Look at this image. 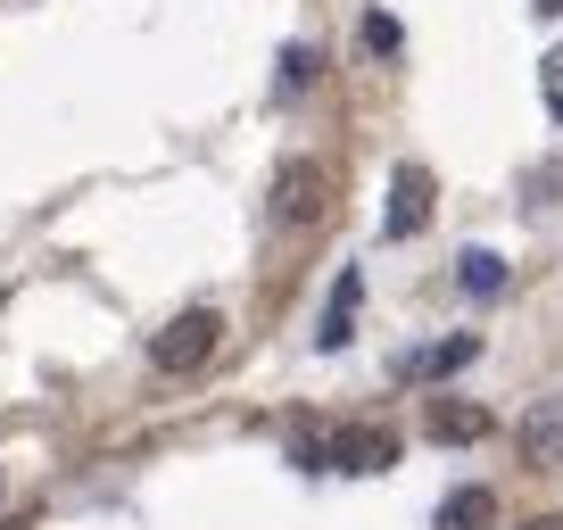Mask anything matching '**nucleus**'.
<instances>
[{"instance_id": "obj_1", "label": "nucleus", "mask_w": 563, "mask_h": 530, "mask_svg": "<svg viewBox=\"0 0 563 530\" xmlns=\"http://www.w3.org/2000/svg\"><path fill=\"white\" fill-rule=\"evenodd\" d=\"M265 208H274L282 232H316L332 216V166L323 158H282L274 183H265Z\"/></svg>"}, {"instance_id": "obj_12", "label": "nucleus", "mask_w": 563, "mask_h": 530, "mask_svg": "<svg viewBox=\"0 0 563 530\" xmlns=\"http://www.w3.org/2000/svg\"><path fill=\"white\" fill-rule=\"evenodd\" d=\"M316 67H323V58L307 51V42H290V51H282V100H299V91L316 84Z\"/></svg>"}, {"instance_id": "obj_15", "label": "nucleus", "mask_w": 563, "mask_h": 530, "mask_svg": "<svg viewBox=\"0 0 563 530\" xmlns=\"http://www.w3.org/2000/svg\"><path fill=\"white\" fill-rule=\"evenodd\" d=\"M0 530H25V522H0Z\"/></svg>"}, {"instance_id": "obj_10", "label": "nucleus", "mask_w": 563, "mask_h": 530, "mask_svg": "<svg viewBox=\"0 0 563 530\" xmlns=\"http://www.w3.org/2000/svg\"><path fill=\"white\" fill-rule=\"evenodd\" d=\"M456 290L464 299H497V290H506V257H497V249H464L456 257Z\"/></svg>"}, {"instance_id": "obj_9", "label": "nucleus", "mask_w": 563, "mask_h": 530, "mask_svg": "<svg viewBox=\"0 0 563 530\" xmlns=\"http://www.w3.org/2000/svg\"><path fill=\"white\" fill-rule=\"evenodd\" d=\"M431 530H497V489H481V481L448 489L440 514H431Z\"/></svg>"}, {"instance_id": "obj_7", "label": "nucleus", "mask_w": 563, "mask_h": 530, "mask_svg": "<svg viewBox=\"0 0 563 530\" xmlns=\"http://www.w3.org/2000/svg\"><path fill=\"white\" fill-rule=\"evenodd\" d=\"M422 431H431L440 448H481V440L497 431V415H489V407H464V398H431Z\"/></svg>"}, {"instance_id": "obj_8", "label": "nucleus", "mask_w": 563, "mask_h": 530, "mask_svg": "<svg viewBox=\"0 0 563 530\" xmlns=\"http://www.w3.org/2000/svg\"><path fill=\"white\" fill-rule=\"evenodd\" d=\"M356 299H365V274H356V265H349V274H340V283H332V299H323L316 349H349V340H356Z\"/></svg>"}, {"instance_id": "obj_5", "label": "nucleus", "mask_w": 563, "mask_h": 530, "mask_svg": "<svg viewBox=\"0 0 563 530\" xmlns=\"http://www.w3.org/2000/svg\"><path fill=\"white\" fill-rule=\"evenodd\" d=\"M431 208H440L431 166H398V175H389V216H382V232H389V241H415V232L431 224Z\"/></svg>"}, {"instance_id": "obj_11", "label": "nucleus", "mask_w": 563, "mask_h": 530, "mask_svg": "<svg viewBox=\"0 0 563 530\" xmlns=\"http://www.w3.org/2000/svg\"><path fill=\"white\" fill-rule=\"evenodd\" d=\"M356 42H365V51H373V58H398V51H406V25H398V18H389V9H373V18H365V25H356Z\"/></svg>"}, {"instance_id": "obj_13", "label": "nucleus", "mask_w": 563, "mask_h": 530, "mask_svg": "<svg viewBox=\"0 0 563 530\" xmlns=\"http://www.w3.org/2000/svg\"><path fill=\"white\" fill-rule=\"evenodd\" d=\"M539 100H547V117L563 124V51H547V58H539Z\"/></svg>"}, {"instance_id": "obj_6", "label": "nucleus", "mask_w": 563, "mask_h": 530, "mask_svg": "<svg viewBox=\"0 0 563 530\" xmlns=\"http://www.w3.org/2000/svg\"><path fill=\"white\" fill-rule=\"evenodd\" d=\"M473 356H481V332H448V340H431V349H406L398 382H448V373H464Z\"/></svg>"}, {"instance_id": "obj_4", "label": "nucleus", "mask_w": 563, "mask_h": 530, "mask_svg": "<svg viewBox=\"0 0 563 530\" xmlns=\"http://www.w3.org/2000/svg\"><path fill=\"white\" fill-rule=\"evenodd\" d=\"M514 448H522L530 473H563V389L530 398V415L514 423Z\"/></svg>"}, {"instance_id": "obj_3", "label": "nucleus", "mask_w": 563, "mask_h": 530, "mask_svg": "<svg viewBox=\"0 0 563 530\" xmlns=\"http://www.w3.org/2000/svg\"><path fill=\"white\" fill-rule=\"evenodd\" d=\"M389 464H398V431L382 423H349L323 440V473H389Z\"/></svg>"}, {"instance_id": "obj_14", "label": "nucleus", "mask_w": 563, "mask_h": 530, "mask_svg": "<svg viewBox=\"0 0 563 530\" xmlns=\"http://www.w3.org/2000/svg\"><path fill=\"white\" fill-rule=\"evenodd\" d=\"M539 9H547V18H563V0H539Z\"/></svg>"}, {"instance_id": "obj_2", "label": "nucleus", "mask_w": 563, "mask_h": 530, "mask_svg": "<svg viewBox=\"0 0 563 530\" xmlns=\"http://www.w3.org/2000/svg\"><path fill=\"white\" fill-rule=\"evenodd\" d=\"M216 340H224V316H216V307H183L175 323H158V332H150V373L183 382V373H199V365L216 356Z\"/></svg>"}]
</instances>
